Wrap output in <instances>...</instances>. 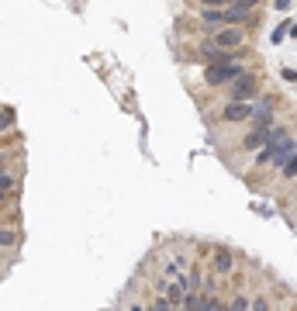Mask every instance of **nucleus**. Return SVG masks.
<instances>
[{
	"label": "nucleus",
	"instance_id": "obj_11",
	"mask_svg": "<svg viewBox=\"0 0 297 311\" xmlns=\"http://www.w3.org/2000/svg\"><path fill=\"white\" fill-rule=\"evenodd\" d=\"M17 238H21V235L14 232V229L0 225V249H10V245H17Z\"/></svg>",
	"mask_w": 297,
	"mask_h": 311
},
{
	"label": "nucleus",
	"instance_id": "obj_7",
	"mask_svg": "<svg viewBox=\"0 0 297 311\" xmlns=\"http://www.w3.org/2000/svg\"><path fill=\"white\" fill-rule=\"evenodd\" d=\"M215 259H211V266H215V273L218 277H228L231 270H235V256H231V249H224V245H215V252H211Z\"/></svg>",
	"mask_w": 297,
	"mask_h": 311
},
{
	"label": "nucleus",
	"instance_id": "obj_19",
	"mask_svg": "<svg viewBox=\"0 0 297 311\" xmlns=\"http://www.w3.org/2000/svg\"><path fill=\"white\" fill-rule=\"evenodd\" d=\"M228 0H201V7H224Z\"/></svg>",
	"mask_w": 297,
	"mask_h": 311
},
{
	"label": "nucleus",
	"instance_id": "obj_18",
	"mask_svg": "<svg viewBox=\"0 0 297 311\" xmlns=\"http://www.w3.org/2000/svg\"><path fill=\"white\" fill-rule=\"evenodd\" d=\"M249 311H270V301H266V298H256V301L249 305Z\"/></svg>",
	"mask_w": 297,
	"mask_h": 311
},
{
	"label": "nucleus",
	"instance_id": "obj_15",
	"mask_svg": "<svg viewBox=\"0 0 297 311\" xmlns=\"http://www.w3.org/2000/svg\"><path fill=\"white\" fill-rule=\"evenodd\" d=\"M287 35H291V21H287V24H280V28L273 31V38H270V42H273V45H280V42H284Z\"/></svg>",
	"mask_w": 297,
	"mask_h": 311
},
{
	"label": "nucleus",
	"instance_id": "obj_9",
	"mask_svg": "<svg viewBox=\"0 0 297 311\" xmlns=\"http://www.w3.org/2000/svg\"><path fill=\"white\" fill-rule=\"evenodd\" d=\"M263 146H266V132H259V128H252V132L245 135V142H242L245 153H259Z\"/></svg>",
	"mask_w": 297,
	"mask_h": 311
},
{
	"label": "nucleus",
	"instance_id": "obj_1",
	"mask_svg": "<svg viewBox=\"0 0 297 311\" xmlns=\"http://www.w3.org/2000/svg\"><path fill=\"white\" fill-rule=\"evenodd\" d=\"M294 149L297 146H294L291 135H284V139H277V142H266V146L256 153V166H284Z\"/></svg>",
	"mask_w": 297,
	"mask_h": 311
},
{
	"label": "nucleus",
	"instance_id": "obj_21",
	"mask_svg": "<svg viewBox=\"0 0 297 311\" xmlns=\"http://www.w3.org/2000/svg\"><path fill=\"white\" fill-rule=\"evenodd\" d=\"M7 162H10V156H7L3 149H0V169H7Z\"/></svg>",
	"mask_w": 297,
	"mask_h": 311
},
{
	"label": "nucleus",
	"instance_id": "obj_13",
	"mask_svg": "<svg viewBox=\"0 0 297 311\" xmlns=\"http://www.w3.org/2000/svg\"><path fill=\"white\" fill-rule=\"evenodd\" d=\"M280 169H284V180H294V176H297V149L291 153V159H287Z\"/></svg>",
	"mask_w": 297,
	"mask_h": 311
},
{
	"label": "nucleus",
	"instance_id": "obj_10",
	"mask_svg": "<svg viewBox=\"0 0 297 311\" xmlns=\"http://www.w3.org/2000/svg\"><path fill=\"white\" fill-rule=\"evenodd\" d=\"M201 21H204V24H211V28H222V24H224L222 7H204V10H201Z\"/></svg>",
	"mask_w": 297,
	"mask_h": 311
},
{
	"label": "nucleus",
	"instance_id": "obj_20",
	"mask_svg": "<svg viewBox=\"0 0 297 311\" xmlns=\"http://www.w3.org/2000/svg\"><path fill=\"white\" fill-rule=\"evenodd\" d=\"M228 3H242V7H256L259 0H228Z\"/></svg>",
	"mask_w": 297,
	"mask_h": 311
},
{
	"label": "nucleus",
	"instance_id": "obj_24",
	"mask_svg": "<svg viewBox=\"0 0 297 311\" xmlns=\"http://www.w3.org/2000/svg\"><path fill=\"white\" fill-rule=\"evenodd\" d=\"M218 311H231V308H228V305H218Z\"/></svg>",
	"mask_w": 297,
	"mask_h": 311
},
{
	"label": "nucleus",
	"instance_id": "obj_4",
	"mask_svg": "<svg viewBox=\"0 0 297 311\" xmlns=\"http://www.w3.org/2000/svg\"><path fill=\"white\" fill-rule=\"evenodd\" d=\"M211 42H215L218 49L238 52V49H242V42H245V31H242L238 24H222V28H215V31H211Z\"/></svg>",
	"mask_w": 297,
	"mask_h": 311
},
{
	"label": "nucleus",
	"instance_id": "obj_2",
	"mask_svg": "<svg viewBox=\"0 0 297 311\" xmlns=\"http://www.w3.org/2000/svg\"><path fill=\"white\" fill-rule=\"evenodd\" d=\"M242 73H245V66H242V63L224 59V63H211V66H208V73H204V79H208L211 86H224V83H231L235 77H242Z\"/></svg>",
	"mask_w": 297,
	"mask_h": 311
},
{
	"label": "nucleus",
	"instance_id": "obj_23",
	"mask_svg": "<svg viewBox=\"0 0 297 311\" xmlns=\"http://www.w3.org/2000/svg\"><path fill=\"white\" fill-rule=\"evenodd\" d=\"M7 194H10V190H0V208L7 204Z\"/></svg>",
	"mask_w": 297,
	"mask_h": 311
},
{
	"label": "nucleus",
	"instance_id": "obj_22",
	"mask_svg": "<svg viewBox=\"0 0 297 311\" xmlns=\"http://www.w3.org/2000/svg\"><path fill=\"white\" fill-rule=\"evenodd\" d=\"M291 7V0H277V10H287Z\"/></svg>",
	"mask_w": 297,
	"mask_h": 311
},
{
	"label": "nucleus",
	"instance_id": "obj_12",
	"mask_svg": "<svg viewBox=\"0 0 297 311\" xmlns=\"http://www.w3.org/2000/svg\"><path fill=\"white\" fill-rule=\"evenodd\" d=\"M218 305H222V301H218L215 294H208V291H204V294H201V305H197V311H218Z\"/></svg>",
	"mask_w": 297,
	"mask_h": 311
},
{
	"label": "nucleus",
	"instance_id": "obj_25",
	"mask_svg": "<svg viewBox=\"0 0 297 311\" xmlns=\"http://www.w3.org/2000/svg\"><path fill=\"white\" fill-rule=\"evenodd\" d=\"M0 149H3V146H0Z\"/></svg>",
	"mask_w": 297,
	"mask_h": 311
},
{
	"label": "nucleus",
	"instance_id": "obj_17",
	"mask_svg": "<svg viewBox=\"0 0 297 311\" xmlns=\"http://www.w3.org/2000/svg\"><path fill=\"white\" fill-rule=\"evenodd\" d=\"M10 125H14V111L7 107V111H0V132H7Z\"/></svg>",
	"mask_w": 297,
	"mask_h": 311
},
{
	"label": "nucleus",
	"instance_id": "obj_14",
	"mask_svg": "<svg viewBox=\"0 0 297 311\" xmlns=\"http://www.w3.org/2000/svg\"><path fill=\"white\" fill-rule=\"evenodd\" d=\"M14 183H17V176H14L10 169H0V190H10Z\"/></svg>",
	"mask_w": 297,
	"mask_h": 311
},
{
	"label": "nucleus",
	"instance_id": "obj_16",
	"mask_svg": "<svg viewBox=\"0 0 297 311\" xmlns=\"http://www.w3.org/2000/svg\"><path fill=\"white\" fill-rule=\"evenodd\" d=\"M249 305H252V301H249L245 294H238V298H235V301H231L228 308H231V311H249Z\"/></svg>",
	"mask_w": 297,
	"mask_h": 311
},
{
	"label": "nucleus",
	"instance_id": "obj_8",
	"mask_svg": "<svg viewBox=\"0 0 297 311\" xmlns=\"http://www.w3.org/2000/svg\"><path fill=\"white\" fill-rule=\"evenodd\" d=\"M222 17L224 24H245L252 17V7H242V3H224L222 7Z\"/></svg>",
	"mask_w": 297,
	"mask_h": 311
},
{
	"label": "nucleus",
	"instance_id": "obj_5",
	"mask_svg": "<svg viewBox=\"0 0 297 311\" xmlns=\"http://www.w3.org/2000/svg\"><path fill=\"white\" fill-rule=\"evenodd\" d=\"M249 118H252L249 100H228L222 111V121H228V125H238V121H249Z\"/></svg>",
	"mask_w": 297,
	"mask_h": 311
},
{
	"label": "nucleus",
	"instance_id": "obj_6",
	"mask_svg": "<svg viewBox=\"0 0 297 311\" xmlns=\"http://www.w3.org/2000/svg\"><path fill=\"white\" fill-rule=\"evenodd\" d=\"M187 266H190V263H187L183 256H166L159 273H162V280H180V277H187Z\"/></svg>",
	"mask_w": 297,
	"mask_h": 311
},
{
	"label": "nucleus",
	"instance_id": "obj_3",
	"mask_svg": "<svg viewBox=\"0 0 297 311\" xmlns=\"http://www.w3.org/2000/svg\"><path fill=\"white\" fill-rule=\"evenodd\" d=\"M256 93H259V77L249 70L228 83V100H256Z\"/></svg>",
	"mask_w": 297,
	"mask_h": 311
}]
</instances>
